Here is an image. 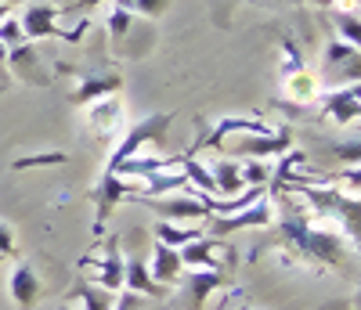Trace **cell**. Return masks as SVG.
Returning a JSON list of instances; mask_svg holds the SVG:
<instances>
[{
    "label": "cell",
    "mask_w": 361,
    "mask_h": 310,
    "mask_svg": "<svg viewBox=\"0 0 361 310\" xmlns=\"http://www.w3.org/2000/svg\"><path fill=\"white\" fill-rule=\"evenodd\" d=\"M0 61H8V47L4 44H0Z\"/></svg>",
    "instance_id": "obj_33"
},
{
    "label": "cell",
    "mask_w": 361,
    "mask_h": 310,
    "mask_svg": "<svg viewBox=\"0 0 361 310\" xmlns=\"http://www.w3.org/2000/svg\"><path fill=\"white\" fill-rule=\"evenodd\" d=\"M137 202H145L152 213H159V221H170V224H202L209 216L202 199L192 192H170L159 199H137Z\"/></svg>",
    "instance_id": "obj_8"
},
{
    "label": "cell",
    "mask_w": 361,
    "mask_h": 310,
    "mask_svg": "<svg viewBox=\"0 0 361 310\" xmlns=\"http://www.w3.org/2000/svg\"><path fill=\"white\" fill-rule=\"evenodd\" d=\"M148 274H152V282L163 285V289H173L180 282V274H185V264H180V253L170 249L163 242H152V260L145 264Z\"/></svg>",
    "instance_id": "obj_14"
},
{
    "label": "cell",
    "mask_w": 361,
    "mask_h": 310,
    "mask_svg": "<svg viewBox=\"0 0 361 310\" xmlns=\"http://www.w3.org/2000/svg\"><path fill=\"white\" fill-rule=\"evenodd\" d=\"M333 25H336V40L357 47L361 44V25H357V8H333Z\"/></svg>",
    "instance_id": "obj_20"
},
{
    "label": "cell",
    "mask_w": 361,
    "mask_h": 310,
    "mask_svg": "<svg viewBox=\"0 0 361 310\" xmlns=\"http://www.w3.org/2000/svg\"><path fill=\"white\" fill-rule=\"evenodd\" d=\"M180 264H185V271L188 267H202V271H231L235 267V249L224 242V238H214V235H199V238H192V242H185L180 245Z\"/></svg>",
    "instance_id": "obj_6"
},
{
    "label": "cell",
    "mask_w": 361,
    "mask_h": 310,
    "mask_svg": "<svg viewBox=\"0 0 361 310\" xmlns=\"http://www.w3.org/2000/svg\"><path fill=\"white\" fill-rule=\"evenodd\" d=\"M8 15H11V4H0V22H4Z\"/></svg>",
    "instance_id": "obj_32"
},
{
    "label": "cell",
    "mask_w": 361,
    "mask_h": 310,
    "mask_svg": "<svg viewBox=\"0 0 361 310\" xmlns=\"http://www.w3.org/2000/svg\"><path fill=\"white\" fill-rule=\"evenodd\" d=\"M123 289H130L137 296H148V299H166V292H170V289H163V285L152 282V274H148V267H145L141 256L123 260Z\"/></svg>",
    "instance_id": "obj_15"
},
{
    "label": "cell",
    "mask_w": 361,
    "mask_h": 310,
    "mask_svg": "<svg viewBox=\"0 0 361 310\" xmlns=\"http://www.w3.org/2000/svg\"><path fill=\"white\" fill-rule=\"evenodd\" d=\"M275 224V206H271V195H260L257 202H250L246 209L228 213V216H206L202 221V235L214 238H228L235 231H250V228H267Z\"/></svg>",
    "instance_id": "obj_4"
},
{
    "label": "cell",
    "mask_w": 361,
    "mask_h": 310,
    "mask_svg": "<svg viewBox=\"0 0 361 310\" xmlns=\"http://www.w3.org/2000/svg\"><path fill=\"white\" fill-rule=\"evenodd\" d=\"M311 4H318V8H329V11H333V8L340 4V0H311Z\"/></svg>",
    "instance_id": "obj_31"
},
{
    "label": "cell",
    "mask_w": 361,
    "mask_h": 310,
    "mask_svg": "<svg viewBox=\"0 0 361 310\" xmlns=\"http://www.w3.org/2000/svg\"><path fill=\"white\" fill-rule=\"evenodd\" d=\"M87 108V123H90V130H94V137L109 141L116 134H123L127 130V112H123V98H98V101H90L83 105Z\"/></svg>",
    "instance_id": "obj_12"
},
{
    "label": "cell",
    "mask_w": 361,
    "mask_h": 310,
    "mask_svg": "<svg viewBox=\"0 0 361 310\" xmlns=\"http://www.w3.org/2000/svg\"><path fill=\"white\" fill-rule=\"evenodd\" d=\"M282 73H286V80L289 76H296V73H304V54H300V47H296V40L293 37H286L282 40Z\"/></svg>",
    "instance_id": "obj_26"
},
{
    "label": "cell",
    "mask_w": 361,
    "mask_h": 310,
    "mask_svg": "<svg viewBox=\"0 0 361 310\" xmlns=\"http://www.w3.org/2000/svg\"><path fill=\"white\" fill-rule=\"evenodd\" d=\"M152 231H156V242L170 245V249H180L185 242L202 235V224H170V221H159Z\"/></svg>",
    "instance_id": "obj_17"
},
{
    "label": "cell",
    "mask_w": 361,
    "mask_h": 310,
    "mask_svg": "<svg viewBox=\"0 0 361 310\" xmlns=\"http://www.w3.org/2000/svg\"><path fill=\"white\" fill-rule=\"evenodd\" d=\"M58 310H80V306H58Z\"/></svg>",
    "instance_id": "obj_34"
},
{
    "label": "cell",
    "mask_w": 361,
    "mask_h": 310,
    "mask_svg": "<svg viewBox=\"0 0 361 310\" xmlns=\"http://www.w3.org/2000/svg\"><path fill=\"white\" fill-rule=\"evenodd\" d=\"M0 90H4V83H0Z\"/></svg>",
    "instance_id": "obj_35"
},
{
    "label": "cell",
    "mask_w": 361,
    "mask_h": 310,
    "mask_svg": "<svg viewBox=\"0 0 361 310\" xmlns=\"http://www.w3.org/2000/svg\"><path fill=\"white\" fill-rule=\"evenodd\" d=\"M333 151H336V159H343V163L357 166V137H350V141H340V144H333Z\"/></svg>",
    "instance_id": "obj_30"
},
{
    "label": "cell",
    "mask_w": 361,
    "mask_h": 310,
    "mask_svg": "<svg viewBox=\"0 0 361 310\" xmlns=\"http://www.w3.org/2000/svg\"><path fill=\"white\" fill-rule=\"evenodd\" d=\"M0 44H4L8 51H11V47H18V44H25V33H22L18 15H8L4 22H0Z\"/></svg>",
    "instance_id": "obj_27"
},
{
    "label": "cell",
    "mask_w": 361,
    "mask_h": 310,
    "mask_svg": "<svg viewBox=\"0 0 361 310\" xmlns=\"http://www.w3.org/2000/svg\"><path fill=\"white\" fill-rule=\"evenodd\" d=\"M209 177H214V195L217 199H231L238 192H246L243 184V173H238V159H214V166H209Z\"/></svg>",
    "instance_id": "obj_16"
},
{
    "label": "cell",
    "mask_w": 361,
    "mask_h": 310,
    "mask_svg": "<svg viewBox=\"0 0 361 310\" xmlns=\"http://www.w3.org/2000/svg\"><path fill=\"white\" fill-rule=\"evenodd\" d=\"M69 299H76L80 310H112L116 292H109V289H102V285H94V282H87V285H80L76 292H69Z\"/></svg>",
    "instance_id": "obj_18"
},
{
    "label": "cell",
    "mask_w": 361,
    "mask_h": 310,
    "mask_svg": "<svg viewBox=\"0 0 361 310\" xmlns=\"http://www.w3.org/2000/svg\"><path fill=\"white\" fill-rule=\"evenodd\" d=\"M279 231H282L286 249L300 253L307 264H318V267H343L347 264V235L333 231L325 221H314V216L293 199H289V209L279 221Z\"/></svg>",
    "instance_id": "obj_1"
},
{
    "label": "cell",
    "mask_w": 361,
    "mask_h": 310,
    "mask_svg": "<svg viewBox=\"0 0 361 310\" xmlns=\"http://www.w3.org/2000/svg\"><path fill=\"white\" fill-rule=\"evenodd\" d=\"M119 242H123L119 235H109V238H102V249L87 253L80 260V267L90 274V282L109 292L123 289V253H119Z\"/></svg>",
    "instance_id": "obj_5"
},
{
    "label": "cell",
    "mask_w": 361,
    "mask_h": 310,
    "mask_svg": "<svg viewBox=\"0 0 361 310\" xmlns=\"http://www.w3.org/2000/svg\"><path fill=\"white\" fill-rule=\"evenodd\" d=\"M271 163H275V159H238V173H243L246 188H267L271 173H275Z\"/></svg>",
    "instance_id": "obj_19"
},
{
    "label": "cell",
    "mask_w": 361,
    "mask_h": 310,
    "mask_svg": "<svg viewBox=\"0 0 361 310\" xmlns=\"http://www.w3.org/2000/svg\"><path fill=\"white\" fill-rule=\"evenodd\" d=\"M66 163H69L66 151H37V155H22L11 166L15 170H37V166H66Z\"/></svg>",
    "instance_id": "obj_25"
},
{
    "label": "cell",
    "mask_w": 361,
    "mask_h": 310,
    "mask_svg": "<svg viewBox=\"0 0 361 310\" xmlns=\"http://www.w3.org/2000/svg\"><path fill=\"white\" fill-rule=\"evenodd\" d=\"M224 285H228V274H221V271H202V267H188L173 289H180L185 310H202L206 299L214 296L217 289H224Z\"/></svg>",
    "instance_id": "obj_9"
},
{
    "label": "cell",
    "mask_w": 361,
    "mask_h": 310,
    "mask_svg": "<svg viewBox=\"0 0 361 310\" xmlns=\"http://www.w3.org/2000/svg\"><path fill=\"white\" fill-rule=\"evenodd\" d=\"M62 8L47 4V0H29V4L18 11V22H22V33L25 40H69V29H62Z\"/></svg>",
    "instance_id": "obj_7"
},
{
    "label": "cell",
    "mask_w": 361,
    "mask_h": 310,
    "mask_svg": "<svg viewBox=\"0 0 361 310\" xmlns=\"http://www.w3.org/2000/svg\"><path fill=\"white\" fill-rule=\"evenodd\" d=\"M318 108L325 119L340 123V127H347V123H357L361 116V90L357 83H347V87H333V90H318Z\"/></svg>",
    "instance_id": "obj_11"
},
{
    "label": "cell",
    "mask_w": 361,
    "mask_h": 310,
    "mask_svg": "<svg viewBox=\"0 0 361 310\" xmlns=\"http://www.w3.org/2000/svg\"><path fill=\"white\" fill-rule=\"evenodd\" d=\"M8 66L22 76V80H33V69H37V51H33V40H25L18 47L8 51ZM37 83V80H33Z\"/></svg>",
    "instance_id": "obj_22"
},
{
    "label": "cell",
    "mask_w": 361,
    "mask_h": 310,
    "mask_svg": "<svg viewBox=\"0 0 361 310\" xmlns=\"http://www.w3.org/2000/svg\"><path fill=\"white\" fill-rule=\"evenodd\" d=\"M137 18L130 15V11H123L119 4H112L109 8V15H105V29H109V40L112 44H123V37L130 33V25H134Z\"/></svg>",
    "instance_id": "obj_23"
},
{
    "label": "cell",
    "mask_w": 361,
    "mask_h": 310,
    "mask_svg": "<svg viewBox=\"0 0 361 310\" xmlns=\"http://www.w3.org/2000/svg\"><path fill=\"white\" fill-rule=\"evenodd\" d=\"M286 83H289V98H296V101H314V98H318V90H322L318 76H311L307 69H304V73H296V76H289Z\"/></svg>",
    "instance_id": "obj_24"
},
{
    "label": "cell",
    "mask_w": 361,
    "mask_h": 310,
    "mask_svg": "<svg viewBox=\"0 0 361 310\" xmlns=\"http://www.w3.org/2000/svg\"><path fill=\"white\" fill-rule=\"evenodd\" d=\"M18 253V242H15V228L8 221H0V260H11Z\"/></svg>",
    "instance_id": "obj_28"
},
{
    "label": "cell",
    "mask_w": 361,
    "mask_h": 310,
    "mask_svg": "<svg viewBox=\"0 0 361 310\" xmlns=\"http://www.w3.org/2000/svg\"><path fill=\"white\" fill-rule=\"evenodd\" d=\"M170 123H173V119H170L166 112H156V116H145L141 123H134V127H127V130H123V141L112 148V155H109V163H105V173H102V177H112L119 163H127L130 155H137L145 144L159 141V137L166 134Z\"/></svg>",
    "instance_id": "obj_3"
},
{
    "label": "cell",
    "mask_w": 361,
    "mask_h": 310,
    "mask_svg": "<svg viewBox=\"0 0 361 310\" xmlns=\"http://www.w3.org/2000/svg\"><path fill=\"white\" fill-rule=\"evenodd\" d=\"M141 306H145V299L137 292H130V289H119L116 303H112V310H141Z\"/></svg>",
    "instance_id": "obj_29"
},
{
    "label": "cell",
    "mask_w": 361,
    "mask_h": 310,
    "mask_svg": "<svg viewBox=\"0 0 361 310\" xmlns=\"http://www.w3.org/2000/svg\"><path fill=\"white\" fill-rule=\"evenodd\" d=\"M112 4H119L123 11H130L134 18H148V22H152V18H163V15L177 4V0H112Z\"/></svg>",
    "instance_id": "obj_21"
},
{
    "label": "cell",
    "mask_w": 361,
    "mask_h": 310,
    "mask_svg": "<svg viewBox=\"0 0 361 310\" xmlns=\"http://www.w3.org/2000/svg\"><path fill=\"white\" fill-rule=\"evenodd\" d=\"M293 144V130L289 127H275L271 134H246V130H238V134H228L217 151L231 155V159H279V155H286Z\"/></svg>",
    "instance_id": "obj_2"
},
{
    "label": "cell",
    "mask_w": 361,
    "mask_h": 310,
    "mask_svg": "<svg viewBox=\"0 0 361 310\" xmlns=\"http://www.w3.org/2000/svg\"><path fill=\"white\" fill-rule=\"evenodd\" d=\"M76 76H80V83L69 90V101L73 105H90V101H98V98L119 94V87H123L119 69H80Z\"/></svg>",
    "instance_id": "obj_10"
},
{
    "label": "cell",
    "mask_w": 361,
    "mask_h": 310,
    "mask_svg": "<svg viewBox=\"0 0 361 310\" xmlns=\"http://www.w3.org/2000/svg\"><path fill=\"white\" fill-rule=\"evenodd\" d=\"M8 292L15 299L18 310H37L40 296H44V282L33 264H15L11 267V278H8Z\"/></svg>",
    "instance_id": "obj_13"
}]
</instances>
